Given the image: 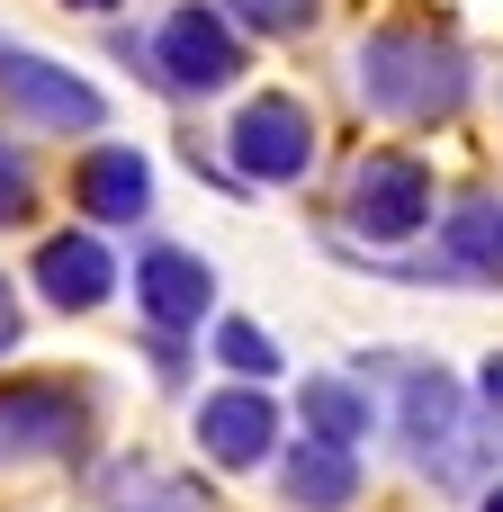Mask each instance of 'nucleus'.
Wrapping results in <instances>:
<instances>
[{
  "label": "nucleus",
  "mask_w": 503,
  "mask_h": 512,
  "mask_svg": "<svg viewBox=\"0 0 503 512\" xmlns=\"http://www.w3.org/2000/svg\"><path fill=\"white\" fill-rule=\"evenodd\" d=\"M324 153V126H315V99L306 90H252L234 99L225 117V162L243 171V189H297Z\"/></svg>",
  "instance_id": "6"
},
{
  "label": "nucleus",
  "mask_w": 503,
  "mask_h": 512,
  "mask_svg": "<svg viewBox=\"0 0 503 512\" xmlns=\"http://www.w3.org/2000/svg\"><path fill=\"white\" fill-rule=\"evenodd\" d=\"M99 432V387L81 378H0V477L81 468Z\"/></svg>",
  "instance_id": "3"
},
{
  "label": "nucleus",
  "mask_w": 503,
  "mask_h": 512,
  "mask_svg": "<svg viewBox=\"0 0 503 512\" xmlns=\"http://www.w3.org/2000/svg\"><path fill=\"white\" fill-rule=\"evenodd\" d=\"M477 405H486V414H503V351L477 369Z\"/></svg>",
  "instance_id": "21"
},
{
  "label": "nucleus",
  "mask_w": 503,
  "mask_h": 512,
  "mask_svg": "<svg viewBox=\"0 0 503 512\" xmlns=\"http://www.w3.org/2000/svg\"><path fill=\"white\" fill-rule=\"evenodd\" d=\"M63 9H81V18H108V9H117V0H63Z\"/></svg>",
  "instance_id": "22"
},
{
  "label": "nucleus",
  "mask_w": 503,
  "mask_h": 512,
  "mask_svg": "<svg viewBox=\"0 0 503 512\" xmlns=\"http://www.w3.org/2000/svg\"><path fill=\"white\" fill-rule=\"evenodd\" d=\"M441 252L468 270V288H503V198H468L441 216Z\"/></svg>",
  "instance_id": "15"
},
{
  "label": "nucleus",
  "mask_w": 503,
  "mask_h": 512,
  "mask_svg": "<svg viewBox=\"0 0 503 512\" xmlns=\"http://www.w3.org/2000/svg\"><path fill=\"white\" fill-rule=\"evenodd\" d=\"M90 504L99 512H225L207 477H180V468H162L153 450H117V459L90 477Z\"/></svg>",
  "instance_id": "13"
},
{
  "label": "nucleus",
  "mask_w": 503,
  "mask_h": 512,
  "mask_svg": "<svg viewBox=\"0 0 503 512\" xmlns=\"http://www.w3.org/2000/svg\"><path fill=\"white\" fill-rule=\"evenodd\" d=\"M27 288L54 306V315H99L108 297H117V252H108V234L99 225H63V234H36V252H27Z\"/></svg>",
  "instance_id": "10"
},
{
  "label": "nucleus",
  "mask_w": 503,
  "mask_h": 512,
  "mask_svg": "<svg viewBox=\"0 0 503 512\" xmlns=\"http://www.w3.org/2000/svg\"><path fill=\"white\" fill-rule=\"evenodd\" d=\"M243 36H315L324 27V0H216Z\"/></svg>",
  "instance_id": "18"
},
{
  "label": "nucleus",
  "mask_w": 503,
  "mask_h": 512,
  "mask_svg": "<svg viewBox=\"0 0 503 512\" xmlns=\"http://www.w3.org/2000/svg\"><path fill=\"white\" fill-rule=\"evenodd\" d=\"M297 432L360 450V441L378 432V396H369V378H360V369H306V378H297Z\"/></svg>",
  "instance_id": "14"
},
{
  "label": "nucleus",
  "mask_w": 503,
  "mask_h": 512,
  "mask_svg": "<svg viewBox=\"0 0 503 512\" xmlns=\"http://www.w3.org/2000/svg\"><path fill=\"white\" fill-rule=\"evenodd\" d=\"M441 225V189H432V162L423 153H369L351 162L342 180V207H333V234L360 243V252H405L414 234Z\"/></svg>",
  "instance_id": "4"
},
{
  "label": "nucleus",
  "mask_w": 503,
  "mask_h": 512,
  "mask_svg": "<svg viewBox=\"0 0 503 512\" xmlns=\"http://www.w3.org/2000/svg\"><path fill=\"white\" fill-rule=\"evenodd\" d=\"M189 432H198V459L207 468H270V450H279V405H270V387L261 378H234V387H216V396H198V414H189Z\"/></svg>",
  "instance_id": "9"
},
{
  "label": "nucleus",
  "mask_w": 503,
  "mask_h": 512,
  "mask_svg": "<svg viewBox=\"0 0 503 512\" xmlns=\"http://www.w3.org/2000/svg\"><path fill=\"white\" fill-rule=\"evenodd\" d=\"M36 207H45V180H36V153L0 126V234H27L36 225Z\"/></svg>",
  "instance_id": "17"
},
{
  "label": "nucleus",
  "mask_w": 503,
  "mask_h": 512,
  "mask_svg": "<svg viewBox=\"0 0 503 512\" xmlns=\"http://www.w3.org/2000/svg\"><path fill=\"white\" fill-rule=\"evenodd\" d=\"M270 486H279V504H288V512H351L369 477H360V450L297 432L288 450H270Z\"/></svg>",
  "instance_id": "12"
},
{
  "label": "nucleus",
  "mask_w": 503,
  "mask_h": 512,
  "mask_svg": "<svg viewBox=\"0 0 503 512\" xmlns=\"http://www.w3.org/2000/svg\"><path fill=\"white\" fill-rule=\"evenodd\" d=\"M144 360H153V378H162L171 396L198 378V351H189V333H162V324H144Z\"/></svg>",
  "instance_id": "19"
},
{
  "label": "nucleus",
  "mask_w": 503,
  "mask_h": 512,
  "mask_svg": "<svg viewBox=\"0 0 503 512\" xmlns=\"http://www.w3.org/2000/svg\"><path fill=\"white\" fill-rule=\"evenodd\" d=\"M207 360L225 369V378H288V351L270 342V324H252V315H207Z\"/></svg>",
  "instance_id": "16"
},
{
  "label": "nucleus",
  "mask_w": 503,
  "mask_h": 512,
  "mask_svg": "<svg viewBox=\"0 0 503 512\" xmlns=\"http://www.w3.org/2000/svg\"><path fill=\"white\" fill-rule=\"evenodd\" d=\"M351 369L396 387V441H405V459H414L423 477L459 486V450H468V432H477V423H468V387H459L441 360H423V351H360Z\"/></svg>",
  "instance_id": "2"
},
{
  "label": "nucleus",
  "mask_w": 503,
  "mask_h": 512,
  "mask_svg": "<svg viewBox=\"0 0 503 512\" xmlns=\"http://www.w3.org/2000/svg\"><path fill=\"white\" fill-rule=\"evenodd\" d=\"M252 72V36L216 9V0H171L162 27H153V90L162 99H216Z\"/></svg>",
  "instance_id": "5"
},
{
  "label": "nucleus",
  "mask_w": 503,
  "mask_h": 512,
  "mask_svg": "<svg viewBox=\"0 0 503 512\" xmlns=\"http://www.w3.org/2000/svg\"><path fill=\"white\" fill-rule=\"evenodd\" d=\"M126 288H135L144 324H162V333H207V315H216V261L171 243V234H144Z\"/></svg>",
  "instance_id": "8"
},
{
  "label": "nucleus",
  "mask_w": 503,
  "mask_h": 512,
  "mask_svg": "<svg viewBox=\"0 0 503 512\" xmlns=\"http://www.w3.org/2000/svg\"><path fill=\"white\" fill-rule=\"evenodd\" d=\"M18 342H27V306H18V279L0 270V360H18Z\"/></svg>",
  "instance_id": "20"
},
{
  "label": "nucleus",
  "mask_w": 503,
  "mask_h": 512,
  "mask_svg": "<svg viewBox=\"0 0 503 512\" xmlns=\"http://www.w3.org/2000/svg\"><path fill=\"white\" fill-rule=\"evenodd\" d=\"M0 108L18 126H36V135H99L108 126V99L72 63H54V54L18 45V36H0Z\"/></svg>",
  "instance_id": "7"
},
{
  "label": "nucleus",
  "mask_w": 503,
  "mask_h": 512,
  "mask_svg": "<svg viewBox=\"0 0 503 512\" xmlns=\"http://www.w3.org/2000/svg\"><path fill=\"white\" fill-rule=\"evenodd\" d=\"M72 207H81L99 234L144 225V216H153V162H144V144H90V153L72 162Z\"/></svg>",
  "instance_id": "11"
},
{
  "label": "nucleus",
  "mask_w": 503,
  "mask_h": 512,
  "mask_svg": "<svg viewBox=\"0 0 503 512\" xmlns=\"http://www.w3.org/2000/svg\"><path fill=\"white\" fill-rule=\"evenodd\" d=\"M342 72H351V99L378 126H450L468 108V90H477L468 45L450 27H432V18H387L369 36H351Z\"/></svg>",
  "instance_id": "1"
},
{
  "label": "nucleus",
  "mask_w": 503,
  "mask_h": 512,
  "mask_svg": "<svg viewBox=\"0 0 503 512\" xmlns=\"http://www.w3.org/2000/svg\"><path fill=\"white\" fill-rule=\"evenodd\" d=\"M477 512H503V477H495V486H486V495H477Z\"/></svg>",
  "instance_id": "23"
}]
</instances>
